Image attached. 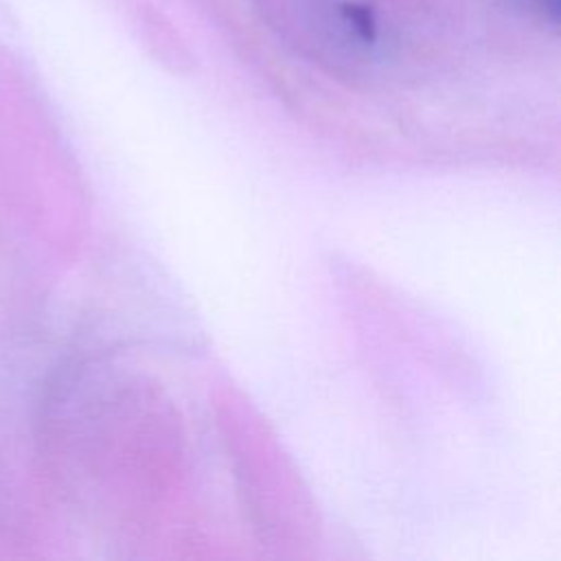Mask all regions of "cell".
Listing matches in <instances>:
<instances>
[{"label":"cell","mask_w":561,"mask_h":561,"mask_svg":"<svg viewBox=\"0 0 561 561\" xmlns=\"http://www.w3.org/2000/svg\"><path fill=\"white\" fill-rule=\"evenodd\" d=\"M344 18L346 22L355 28V33L370 42L375 37V18H373V11L364 4H344Z\"/></svg>","instance_id":"1"}]
</instances>
